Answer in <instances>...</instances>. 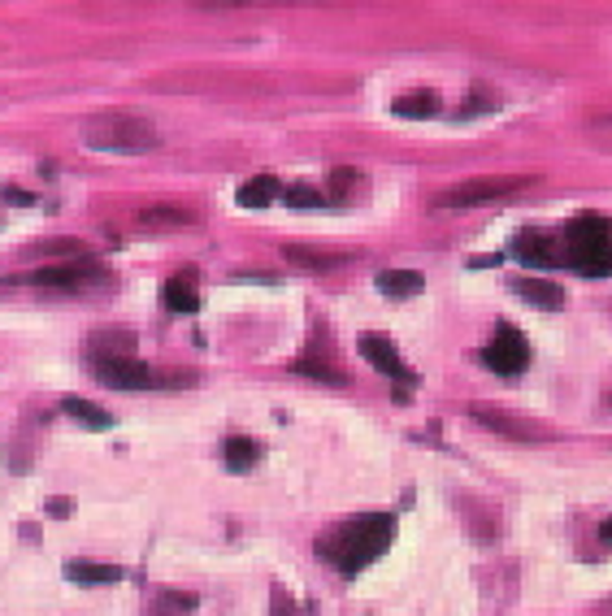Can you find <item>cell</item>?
<instances>
[{
  "label": "cell",
  "instance_id": "6da1fadb",
  "mask_svg": "<svg viewBox=\"0 0 612 616\" xmlns=\"http://www.w3.org/2000/svg\"><path fill=\"white\" fill-rule=\"evenodd\" d=\"M391 539H396V517L391 512H369V517L326 529L317 551H322V560H330L343 573H360L365 564H374L391 547Z\"/></svg>",
  "mask_w": 612,
  "mask_h": 616
},
{
  "label": "cell",
  "instance_id": "7a4b0ae2",
  "mask_svg": "<svg viewBox=\"0 0 612 616\" xmlns=\"http://www.w3.org/2000/svg\"><path fill=\"white\" fill-rule=\"evenodd\" d=\"M83 144L91 152H122V157H144L152 148L161 144L157 127L140 118V113H122V109H109L100 118H88L83 122Z\"/></svg>",
  "mask_w": 612,
  "mask_h": 616
},
{
  "label": "cell",
  "instance_id": "3957f363",
  "mask_svg": "<svg viewBox=\"0 0 612 616\" xmlns=\"http://www.w3.org/2000/svg\"><path fill=\"white\" fill-rule=\"evenodd\" d=\"M565 261L586 278L612 273V221L599 213H582L565 226Z\"/></svg>",
  "mask_w": 612,
  "mask_h": 616
},
{
  "label": "cell",
  "instance_id": "277c9868",
  "mask_svg": "<svg viewBox=\"0 0 612 616\" xmlns=\"http://www.w3.org/2000/svg\"><path fill=\"white\" fill-rule=\"evenodd\" d=\"M525 187H534V179H469L448 187L443 196L434 200V209H478V204H495V200L522 196Z\"/></svg>",
  "mask_w": 612,
  "mask_h": 616
},
{
  "label": "cell",
  "instance_id": "5b68a950",
  "mask_svg": "<svg viewBox=\"0 0 612 616\" xmlns=\"http://www.w3.org/2000/svg\"><path fill=\"white\" fill-rule=\"evenodd\" d=\"M482 361L500 374V378H517L525 364H530V344H525V334L522 330H513L504 322V326L495 330V339L486 344V352H482Z\"/></svg>",
  "mask_w": 612,
  "mask_h": 616
},
{
  "label": "cell",
  "instance_id": "8992f818",
  "mask_svg": "<svg viewBox=\"0 0 612 616\" xmlns=\"http://www.w3.org/2000/svg\"><path fill=\"white\" fill-rule=\"evenodd\" d=\"M100 278V265L78 256V261H57V265H44V270H31V287L44 291H83Z\"/></svg>",
  "mask_w": 612,
  "mask_h": 616
},
{
  "label": "cell",
  "instance_id": "52a82bcc",
  "mask_svg": "<svg viewBox=\"0 0 612 616\" xmlns=\"http://www.w3.org/2000/svg\"><path fill=\"white\" fill-rule=\"evenodd\" d=\"M96 378L113 386V391H148V386H161V378L135 356H118V361H96Z\"/></svg>",
  "mask_w": 612,
  "mask_h": 616
},
{
  "label": "cell",
  "instance_id": "ba28073f",
  "mask_svg": "<svg viewBox=\"0 0 612 616\" xmlns=\"http://www.w3.org/2000/svg\"><path fill=\"white\" fill-rule=\"evenodd\" d=\"M357 347H360V356L374 364L379 374H387L391 382H404V386H409V382H417V374H409V364L399 361V352L391 347V339H387V334H360Z\"/></svg>",
  "mask_w": 612,
  "mask_h": 616
},
{
  "label": "cell",
  "instance_id": "9c48e42d",
  "mask_svg": "<svg viewBox=\"0 0 612 616\" xmlns=\"http://www.w3.org/2000/svg\"><path fill=\"white\" fill-rule=\"evenodd\" d=\"M513 256L522 265L547 270V265H556V243H552V235H543V231H522V235L513 239Z\"/></svg>",
  "mask_w": 612,
  "mask_h": 616
},
{
  "label": "cell",
  "instance_id": "30bf717a",
  "mask_svg": "<svg viewBox=\"0 0 612 616\" xmlns=\"http://www.w3.org/2000/svg\"><path fill=\"white\" fill-rule=\"evenodd\" d=\"M473 421H482L486 430H495V435H504V438H517V443H543L539 426L513 421V417H504V413H495V408H473Z\"/></svg>",
  "mask_w": 612,
  "mask_h": 616
},
{
  "label": "cell",
  "instance_id": "8fae6325",
  "mask_svg": "<svg viewBox=\"0 0 612 616\" xmlns=\"http://www.w3.org/2000/svg\"><path fill=\"white\" fill-rule=\"evenodd\" d=\"M140 226L144 231H179V226H196V213L192 209H179V204H148L140 209Z\"/></svg>",
  "mask_w": 612,
  "mask_h": 616
},
{
  "label": "cell",
  "instance_id": "7c38bea8",
  "mask_svg": "<svg viewBox=\"0 0 612 616\" xmlns=\"http://www.w3.org/2000/svg\"><path fill=\"white\" fill-rule=\"evenodd\" d=\"M66 578L78 581V586H113V581H122L127 573L118 569V564H96V560H70L66 564Z\"/></svg>",
  "mask_w": 612,
  "mask_h": 616
},
{
  "label": "cell",
  "instance_id": "4fadbf2b",
  "mask_svg": "<svg viewBox=\"0 0 612 616\" xmlns=\"http://www.w3.org/2000/svg\"><path fill=\"white\" fill-rule=\"evenodd\" d=\"M513 287H517V295H522L525 304H534V308H560L565 304V291H560L552 278H517Z\"/></svg>",
  "mask_w": 612,
  "mask_h": 616
},
{
  "label": "cell",
  "instance_id": "5bb4252c",
  "mask_svg": "<svg viewBox=\"0 0 612 616\" xmlns=\"http://www.w3.org/2000/svg\"><path fill=\"white\" fill-rule=\"evenodd\" d=\"M283 256H287L291 265H300V270H313V273H326V270H339L343 261H347V252H322V248H283Z\"/></svg>",
  "mask_w": 612,
  "mask_h": 616
},
{
  "label": "cell",
  "instance_id": "9a60e30c",
  "mask_svg": "<svg viewBox=\"0 0 612 616\" xmlns=\"http://www.w3.org/2000/svg\"><path fill=\"white\" fill-rule=\"evenodd\" d=\"M278 196H283V182L274 179V174H256V179H248L239 187V204H244V209H265V204H274Z\"/></svg>",
  "mask_w": 612,
  "mask_h": 616
},
{
  "label": "cell",
  "instance_id": "2e32d148",
  "mask_svg": "<svg viewBox=\"0 0 612 616\" xmlns=\"http://www.w3.org/2000/svg\"><path fill=\"white\" fill-rule=\"evenodd\" d=\"M161 304L170 313H196L200 308V295H196V282H192V273H182V278H170L161 287Z\"/></svg>",
  "mask_w": 612,
  "mask_h": 616
},
{
  "label": "cell",
  "instance_id": "e0dca14e",
  "mask_svg": "<svg viewBox=\"0 0 612 616\" xmlns=\"http://www.w3.org/2000/svg\"><path fill=\"white\" fill-rule=\"evenodd\" d=\"M222 460H226V469L231 473H248L256 460H261V443H256V438H226Z\"/></svg>",
  "mask_w": 612,
  "mask_h": 616
},
{
  "label": "cell",
  "instance_id": "ac0fdd59",
  "mask_svg": "<svg viewBox=\"0 0 612 616\" xmlns=\"http://www.w3.org/2000/svg\"><path fill=\"white\" fill-rule=\"evenodd\" d=\"M421 287H426V282H421V273H413V270H382L379 273V291L391 295V300H409V295H417Z\"/></svg>",
  "mask_w": 612,
  "mask_h": 616
},
{
  "label": "cell",
  "instance_id": "d6986e66",
  "mask_svg": "<svg viewBox=\"0 0 612 616\" xmlns=\"http://www.w3.org/2000/svg\"><path fill=\"white\" fill-rule=\"evenodd\" d=\"M61 408H66V417H74L78 426H88V430H109V426H113L109 413H100L96 404H88V399H78V395H66Z\"/></svg>",
  "mask_w": 612,
  "mask_h": 616
},
{
  "label": "cell",
  "instance_id": "ffe728a7",
  "mask_svg": "<svg viewBox=\"0 0 612 616\" xmlns=\"http://www.w3.org/2000/svg\"><path fill=\"white\" fill-rule=\"evenodd\" d=\"M439 113V96L434 91H409L396 100V118H434Z\"/></svg>",
  "mask_w": 612,
  "mask_h": 616
},
{
  "label": "cell",
  "instance_id": "44dd1931",
  "mask_svg": "<svg viewBox=\"0 0 612 616\" xmlns=\"http://www.w3.org/2000/svg\"><path fill=\"white\" fill-rule=\"evenodd\" d=\"M96 339V361H118V356H130V334L127 330H105V334H91Z\"/></svg>",
  "mask_w": 612,
  "mask_h": 616
},
{
  "label": "cell",
  "instance_id": "7402d4cb",
  "mask_svg": "<svg viewBox=\"0 0 612 616\" xmlns=\"http://www.w3.org/2000/svg\"><path fill=\"white\" fill-rule=\"evenodd\" d=\"M39 256H74V261H78V256H88V248H83V243H74V239H53V243H39L36 248Z\"/></svg>",
  "mask_w": 612,
  "mask_h": 616
},
{
  "label": "cell",
  "instance_id": "603a6c76",
  "mask_svg": "<svg viewBox=\"0 0 612 616\" xmlns=\"http://www.w3.org/2000/svg\"><path fill=\"white\" fill-rule=\"evenodd\" d=\"M586 139H591L595 148L612 152V118H595L591 127H586Z\"/></svg>",
  "mask_w": 612,
  "mask_h": 616
},
{
  "label": "cell",
  "instance_id": "cb8c5ba5",
  "mask_svg": "<svg viewBox=\"0 0 612 616\" xmlns=\"http://www.w3.org/2000/svg\"><path fill=\"white\" fill-rule=\"evenodd\" d=\"M287 204H291V209H317V204H322V196H317L313 187H305V182H300V187H291V191H287Z\"/></svg>",
  "mask_w": 612,
  "mask_h": 616
},
{
  "label": "cell",
  "instance_id": "d4e9b609",
  "mask_svg": "<svg viewBox=\"0 0 612 616\" xmlns=\"http://www.w3.org/2000/svg\"><path fill=\"white\" fill-rule=\"evenodd\" d=\"M296 374H305V378H326V382H343V374L326 369L322 361H300V364H296Z\"/></svg>",
  "mask_w": 612,
  "mask_h": 616
},
{
  "label": "cell",
  "instance_id": "484cf974",
  "mask_svg": "<svg viewBox=\"0 0 612 616\" xmlns=\"http://www.w3.org/2000/svg\"><path fill=\"white\" fill-rule=\"evenodd\" d=\"M486 109H495V96H491V91H473V100L461 109V118H478V113H486Z\"/></svg>",
  "mask_w": 612,
  "mask_h": 616
},
{
  "label": "cell",
  "instance_id": "4316f807",
  "mask_svg": "<svg viewBox=\"0 0 612 616\" xmlns=\"http://www.w3.org/2000/svg\"><path fill=\"white\" fill-rule=\"evenodd\" d=\"M44 508H48V517H53V521H61V517H70V512H74V499H61V495H53Z\"/></svg>",
  "mask_w": 612,
  "mask_h": 616
},
{
  "label": "cell",
  "instance_id": "83f0119b",
  "mask_svg": "<svg viewBox=\"0 0 612 616\" xmlns=\"http://www.w3.org/2000/svg\"><path fill=\"white\" fill-rule=\"evenodd\" d=\"M274 616H296V603L287 599V590H274Z\"/></svg>",
  "mask_w": 612,
  "mask_h": 616
},
{
  "label": "cell",
  "instance_id": "f1b7e54d",
  "mask_svg": "<svg viewBox=\"0 0 612 616\" xmlns=\"http://www.w3.org/2000/svg\"><path fill=\"white\" fill-rule=\"evenodd\" d=\"M5 196L14 200V204H31V196H26V191H18V187H9V191H5Z\"/></svg>",
  "mask_w": 612,
  "mask_h": 616
},
{
  "label": "cell",
  "instance_id": "f546056e",
  "mask_svg": "<svg viewBox=\"0 0 612 616\" xmlns=\"http://www.w3.org/2000/svg\"><path fill=\"white\" fill-rule=\"evenodd\" d=\"M599 539H604V543L612 547V521H608V526H604V529H599Z\"/></svg>",
  "mask_w": 612,
  "mask_h": 616
}]
</instances>
